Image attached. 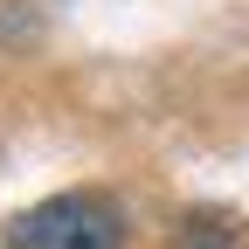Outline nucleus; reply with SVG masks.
<instances>
[{"instance_id": "obj_1", "label": "nucleus", "mask_w": 249, "mask_h": 249, "mask_svg": "<svg viewBox=\"0 0 249 249\" xmlns=\"http://www.w3.org/2000/svg\"><path fill=\"white\" fill-rule=\"evenodd\" d=\"M118 235H124V222L90 194H55L7 229L14 249H118Z\"/></svg>"}]
</instances>
